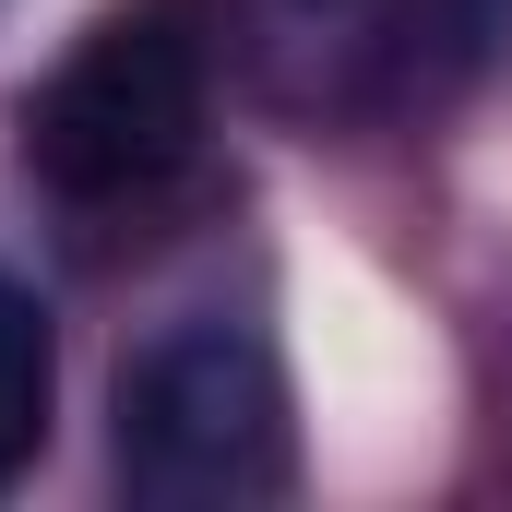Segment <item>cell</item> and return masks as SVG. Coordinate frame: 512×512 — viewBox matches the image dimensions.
I'll list each match as a JSON object with an SVG mask.
<instances>
[{
	"instance_id": "cell-1",
	"label": "cell",
	"mask_w": 512,
	"mask_h": 512,
	"mask_svg": "<svg viewBox=\"0 0 512 512\" xmlns=\"http://www.w3.org/2000/svg\"><path fill=\"white\" fill-rule=\"evenodd\" d=\"M203 143V24L179 0L108 12L36 96H24V155L60 203H131Z\"/></svg>"
},
{
	"instance_id": "cell-2",
	"label": "cell",
	"mask_w": 512,
	"mask_h": 512,
	"mask_svg": "<svg viewBox=\"0 0 512 512\" xmlns=\"http://www.w3.org/2000/svg\"><path fill=\"white\" fill-rule=\"evenodd\" d=\"M120 477L155 512H227L286 477V382L239 322H179L131 358Z\"/></svg>"
},
{
	"instance_id": "cell-3",
	"label": "cell",
	"mask_w": 512,
	"mask_h": 512,
	"mask_svg": "<svg viewBox=\"0 0 512 512\" xmlns=\"http://www.w3.org/2000/svg\"><path fill=\"white\" fill-rule=\"evenodd\" d=\"M48 441V310L0 274V489L36 465Z\"/></svg>"
},
{
	"instance_id": "cell-4",
	"label": "cell",
	"mask_w": 512,
	"mask_h": 512,
	"mask_svg": "<svg viewBox=\"0 0 512 512\" xmlns=\"http://www.w3.org/2000/svg\"><path fill=\"white\" fill-rule=\"evenodd\" d=\"M512 36V0H465V48H501Z\"/></svg>"
}]
</instances>
